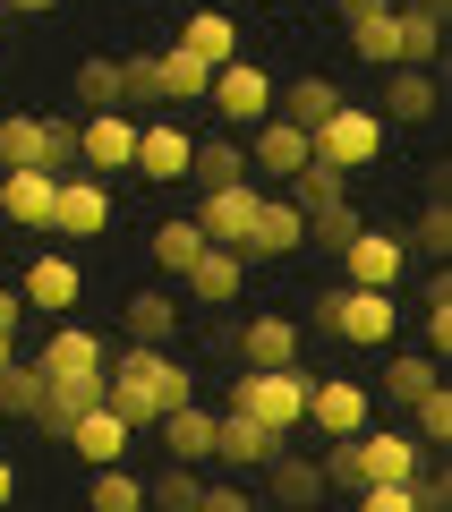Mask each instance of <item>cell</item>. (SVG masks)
<instances>
[{
    "mask_svg": "<svg viewBox=\"0 0 452 512\" xmlns=\"http://www.w3.org/2000/svg\"><path fill=\"white\" fill-rule=\"evenodd\" d=\"M103 402L120 410L128 427H154V419H171V410H188L197 402V367L188 359H171V350H111V367H103Z\"/></svg>",
    "mask_w": 452,
    "mask_h": 512,
    "instance_id": "6da1fadb",
    "label": "cell"
},
{
    "mask_svg": "<svg viewBox=\"0 0 452 512\" xmlns=\"http://www.w3.org/2000/svg\"><path fill=\"white\" fill-rule=\"evenodd\" d=\"M308 367H248V376H239L231 384V410H239V419H256V427H265V436H299V427H308Z\"/></svg>",
    "mask_w": 452,
    "mask_h": 512,
    "instance_id": "7a4b0ae2",
    "label": "cell"
},
{
    "mask_svg": "<svg viewBox=\"0 0 452 512\" xmlns=\"http://www.w3.org/2000/svg\"><path fill=\"white\" fill-rule=\"evenodd\" d=\"M316 325L342 333L350 350H384V342L401 333V299H393V291H350V282H342V291L316 299Z\"/></svg>",
    "mask_w": 452,
    "mask_h": 512,
    "instance_id": "3957f363",
    "label": "cell"
},
{
    "mask_svg": "<svg viewBox=\"0 0 452 512\" xmlns=\"http://www.w3.org/2000/svg\"><path fill=\"white\" fill-rule=\"evenodd\" d=\"M308 154H316V163H333L342 180H359V171L384 154V120H376L367 103H342V111H333V120L308 137Z\"/></svg>",
    "mask_w": 452,
    "mask_h": 512,
    "instance_id": "277c9868",
    "label": "cell"
},
{
    "mask_svg": "<svg viewBox=\"0 0 452 512\" xmlns=\"http://www.w3.org/2000/svg\"><path fill=\"white\" fill-rule=\"evenodd\" d=\"M43 384H86V393H103V367H111V342L94 325H52V342L35 350Z\"/></svg>",
    "mask_w": 452,
    "mask_h": 512,
    "instance_id": "5b68a950",
    "label": "cell"
},
{
    "mask_svg": "<svg viewBox=\"0 0 452 512\" xmlns=\"http://www.w3.org/2000/svg\"><path fill=\"white\" fill-rule=\"evenodd\" d=\"M401 274H410V248H401V231L359 222V231L342 239V282H350V291H393Z\"/></svg>",
    "mask_w": 452,
    "mask_h": 512,
    "instance_id": "8992f818",
    "label": "cell"
},
{
    "mask_svg": "<svg viewBox=\"0 0 452 512\" xmlns=\"http://www.w3.org/2000/svg\"><path fill=\"white\" fill-rule=\"evenodd\" d=\"M359 487H410L418 470H427V444L401 436V427H359Z\"/></svg>",
    "mask_w": 452,
    "mask_h": 512,
    "instance_id": "52a82bcc",
    "label": "cell"
},
{
    "mask_svg": "<svg viewBox=\"0 0 452 512\" xmlns=\"http://www.w3.org/2000/svg\"><path fill=\"white\" fill-rule=\"evenodd\" d=\"M205 103L222 111V128H265L273 120V77L256 69V60H231V69H214Z\"/></svg>",
    "mask_w": 452,
    "mask_h": 512,
    "instance_id": "ba28073f",
    "label": "cell"
},
{
    "mask_svg": "<svg viewBox=\"0 0 452 512\" xmlns=\"http://www.w3.org/2000/svg\"><path fill=\"white\" fill-rule=\"evenodd\" d=\"M103 231H111V188L86 180V171H69L52 188V239H103Z\"/></svg>",
    "mask_w": 452,
    "mask_h": 512,
    "instance_id": "9c48e42d",
    "label": "cell"
},
{
    "mask_svg": "<svg viewBox=\"0 0 452 512\" xmlns=\"http://www.w3.org/2000/svg\"><path fill=\"white\" fill-rule=\"evenodd\" d=\"M308 427H316L325 444L359 436V427H367V384H359V376H316V384H308Z\"/></svg>",
    "mask_w": 452,
    "mask_h": 512,
    "instance_id": "30bf717a",
    "label": "cell"
},
{
    "mask_svg": "<svg viewBox=\"0 0 452 512\" xmlns=\"http://www.w3.org/2000/svg\"><path fill=\"white\" fill-rule=\"evenodd\" d=\"M60 444H69V453L86 461V470H120V461H128V444H137V427H128L111 402H94V410H77V427H69Z\"/></svg>",
    "mask_w": 452,
    "mask_h": 512,
    "instance_id": "8fae6325",
    "label": "cell"
},
{
    "mask_svg": "<svg viewBox=\"0 0 452 512\" xmlns=\"http://www.w3.org/2000/svg\"><path fill=\"white\" fill-rule=\"evenodd\" d=\"M18 299H26V308H43V316H60V325H69V308L86 299V274H77V256H69V248L35 256V265H26V282H18Z\"/></svg>",
    "mask_w": 452,
    "mask_h": 512,
    "instance_id": "7c38bea8",
    "label": "cell"
},
{
    "mask_svg": "<svg viewBox=\"0 0 452 512\" xmlns=\"http://www.w3.org/2000/svg\"><path fill=\"white\" fill-rule=\"evenodd\" d=\"M256 180H231V188H205V205L188 222H197L205 231V248H239V239H248V222H256Z\"/></svg>",
    "mask_w": 452,
    "mask_h": 512,
    "instance_id": "4fadbf2b",
    "label": "cell"
},
{
    "mask_svg": "<svg viewBox=\"0 0 452 512\" xmlns=\"http://www.w3.org/2000/svg\"><path fill=\"white\" fill-rule=\"evenodd\" d=\"M77 163L86 171H128L137 163V120L128 111H86L77 120Z\"/></svg>",
    "mask_w": 452,
    "mask_h": 512,
    "instance_id": "5bb4252c",
    "label": "cell"
},
{
    "mask_svg": "<svg viewBox=\"0 0 452 512\" xmlns=\"http://www.w3.org/2000/svg\"><path fill=\"white\" fill-rule=\"evenodd\" d=\"M188 154H197V137H188L180 120H137V180H188Z\"/></svg>",
    "mask_w": 452,
    "mask_h": 512,
    "instance_id": "9a60e30c",
    "label": "cell"
},
{
    "mask_svg": "<svg viewBox=\"0 0 452 512\" xmlns=\"http://www.w3.org/2000/svg\"><path fill=\"white\" fill-rule=\"evenodd\" d=\"M316 504H325V478H316V461L282 444V453L265 461V512H316Z\"/></svg>",
    "mask_w": 452,
    "mask_h": 512,
    "instance_id": "2e32d148",
    "label": "cell"
},
{
    "mask_svg": "<svg viewBox=\"0 0 452 512\" xmlns=\"http://www.w3.org/2000/svg\"><path fill=\"white\" fill-rule=\"evenodd\" d=\"M180 282H188L197 308H239V291H248V256H239V248H205Z\"/></svg>",
    "mask_w": 452,
    "mask_h": 512,
    "instance_id": "e0dca14e",
    "label": "cell"
},
{
    "mask_svg": "<svg viewBox=\"0 0 452 512\" xmlns=\"http://www.w3.org/2000/svg\"><path fill=\"white\" fill-rule=\"evenodd\" d=\"M299 248H308V214L290 197H265L256 222H248V239H239V256H299Z\"/></svg>",
    "mask_w": 452,
    "mask_h": 512,
    "instance_id": "ac0fdd59",
    "label": "cell"
},
{
    "mask_svg": "<svg viewBox=\"0 0 452 512\" xmlns=\"http://www.w3.org/2000/svg\"><path fill=\"white\" fill-rule=\"evenodd\" d=\"M342 35L367 69H401V9H342Z\"/></svg>",
    "mask_w": 452,
    "mask_h": 512,
    "instance_id": "d6986e66",
    "label": "cell"
},
{
    "mask_svg": "<svg viewBox=\"0 0 452 512\" xmlns=\"http://www.w3.org/2000/svg\"><path fill=\"white\" fill-rule=\"evenodd\" d=\"M435 111H444V77H427V69H393V86H384V111L376 120L384 128H418V120H435Z\"/></svg>",
    "mask_w": 452,
    "mask_h": 512,
    "instance_id": "ffe728a7",
    "label": "cell"
},
{
    "mask_svg": "<svg viewBox=\"0 0 452 512\" xmlns=\"http://www.w3.org/2000/svg\"><path fill=\"white\" fill-rule=\"evenodd\" d=\"M273 453H282V436H265V427L239 419V410H214V461H231V470H265Z\"/></svg>",
    "mask_w": 452,
    "mask_h": 512,
    "instance_id": "44dd1931",
    "label": "cell"
},
{
    "mask_svg": "<svg viewBox=\"0 0 452 512\" xmlns=\"http://www.w3.org/2000/svg\"><path fill=\"white\" fill-rule=\"evenodd\" d=\"M52 171H0V214L18 231H52Z\"/></svg>",
    "mask_w": 452,
    "mask_h": 512,
    "instance_id": "7402d4cb",
    "label": "cell"
},
{
    "mask_svg": "<svg viewBox=\"0 0 452 512\" xmlns=\"http://www.w3.org/2000/svg\"><path fill=\"white\" fill-rule=\"evenodd\" d=\"M163 427V461H180V470H205L214 461V410H171V419H154Z\"/></svg>",
    "mask_w": 452,
    "mask_h": 512,
    "instance_id": "603a6c76",
    "label": "cell"
},
{
    "mask_svg": "<svg viewBox=\"0 0 452 512\" xmlns=\"http://www.w3.org/2000/svg\"><path fill=\"white\" fill-rule=\"evenodd\" d=\"M171 43H180V52H197L205 69H231V60H239V18H231V9H197Z\"/></svg>",
    "mask_w": 452,
    "mask_h": 512,
    "instance_id": "cb8c5ba5",
    "label": "cell"
},
{
    "mask_svg": "<svg viewBox=\"0 0 452 512\" xmlns=\"http://www.w3.org/2000/svg\"><path fill=\"white\" fill-rule=\"evenodd\" d=\"M342 103H350V94L333 86V77H299L290 94H273V120H290V128H308V137H316V128H325Z\"/></svg>",
    "mask_w": 452,
    "mask_h": 512,
    "instance_id": "d4e9b609",
    "label": "cell"
},
{
    "mask_svg": "<svg viewBox=\"0 0 452 512\" xmlns=\"http://www.w3.org/2000/svg\"><path fill=\"white\" fill-rule=\"evenodd\" d=\"M120 325H128V342L137 350H171V325H180V299L163 291V282H154V291H137L120 308Z\"/></svg>",
    "mask_w": 452,
    "mask_h": 512,
    "instance_id": "484cf974",
    "label": "cell"
},
{
    "mask_svg": "<svg viewBox=\"0 0 452 512\" xmlns=\"http://www.w3.org/2000/svg\"><path fill=\"white\" fill-rule=\"evenodd\" d=\"M239 359L248 367H299V325L290 316H248L239 325Z\"/></svg>",
    "mask_w": 452,
    "mask_h": 512,
    "instance_id": "4316f807",
    "label": "cell"
},
{
    "mask_svg": "<svg viewBox=\"0 0 452 512\" xmlns=\"http://www.w3.org/2000/svg\"><path fill=\"white\" fill-rule=\"evenodd\" d=\"M248 171H273V180L308 171V128H290V120H265V128H256V146H248Z\"/></svg>",
    "mask_w": 452,
    "mask_h": 512,
    "instance_id": "83f0119b",
    "label": "cell"
},
{
    "mask_svg": "<svg viewBox=\"0 0 452 512\" xmlns=\"http://www.w3.org/2000/svg\"><path fill=\"white\" fill-rule=\"evenodd\" d=\"M154 77H163V103H205V86H214V69L197 52H180V43L154 52Z\"/></svg>",
    "mask_w": 452,
    "mask_h": 512,
    "instance_id": "f1b7e54d",
    "label": "cell"
},
{
    "mask_svg": "<svg viewBox=\"0 0 452 512\" xmlns=\"http://www.w3.org/2000/svg\"><path fill=\"white\" fill-rule=\"evenodd\" d=\"M401 69L444 77V18H427V9H401Z\"/></svg>",
    "mask_w": 452,
    "mask_h": 512,
    "instance_id": "f546056e",
    "label": "cell"
},
{
    "mask_svg": "<svg viewBox=\"0 0 452 512\" xmlns=\"http://www.w3.org/2000/svg\"><path fill=\"white\" fill-rule=\"evenodd\" d=\"M384 393H393V402L401 410H410L418 402V393H435V384H444V359H427V350H401V359H384Z\"/></svg>",
    "mask_w": 452,
    "mask_h": 512,
    "instance_id": "4dcf8cb0",
    "label": "cell"
},
{
    "mask_svg": "<svg viewBox=\"0 0 452 512\" xmlns=\"http://www.w3.org/2000/svg\"><path fill=\"white\" fill-rule=\"evenodd\" d=\"M120 111H128V120H137V111H145V120H163V77H154V52H128V60H120Z\"/></svg>",
    "mask_w": 452,
    "mask_h": 512,
    "instance_id": "1f68e13d",
    "label": "cell"
},
{
    "mask_svg": "<svg viewBox=\"0 0 452 512\" xmlns=\"http://www.w3.org/2000/svg\"><path fill=\"white\" fill-rule=\"evenodd\" d=\"M35 410H43V367L35 359H9V367H0V419L35 427Z\"/></svg>",
    "mask_w": 452,
    "mask_h": 512,
    "instance_id": "d6a6232c",
    "label": "cell"
},
{
    "mask_svg": "<svg viewBox=\"0 0 452 512\" xmlns=\"http://www.w3.org/2000/svg\"><path fill=\"white\" fill-rule=\"evenodd\" d=\"M145 248H154V265H163V274H188V265L205 256V231L180 214V222H154V239H145Z\"/></svg>",
    "mask_w": 452,
    "mask_h": 512,
    "instance_id": "836d02e7",
    "label": "cell"
},
{
    "mask_svg": "<svg viewBox=\"0 0 452 512\" xmlns=\"http://www.w3.org/2000/svg\"><path fill=\"white\" fill-rule=\"evenodd\" d=\"M188 180H205V188H231V180H248V154H239L231 137H197V154H188Z\"/></svg>",
    "mask_w": 452,
    "mask_h": 512,
    "instance_id": "e575fe53",
    "label": "cell"
},
{
    "mask_svg": "<svg viewBox=\"0 0 452 512\" xmlns=\"http://www.w3.org/2000/svg\"><path fill=\"white\" fill-rule=\"evenodd\" d=\"M418 333H427V359L452 350V282H444V265H435V282L418 291Z\"/></svg>",
    "mask_w": 452,
    "mask_h": 512,
    "instance_id": "d590c367",
    "label": "cell"
},
{
    "mask_svg": "<svg viewBox=\"0 0 452 512\" xmlns=\"http://www.w3.org/2000/svg\"><path fill=\"white\" fill-rule=\"evenodd\" d=\"M0 171H43V120H26V111L0 120Z\"/></svg>",
    "mask_w": 452,
    "mask_h": 512,
    "instance_id": "8d00e7d4",
    "label": "cell"
},
{
    "mask_svg": "<svg viewBox=\"0 0 452 512\" xmlns=\"http://www.w3.org/2000/svg\"><path fill=\"white\" fill-rule=\"evenodd\" d=\"M342 197H350V180H342L333 163H316V154H308V171H290V205H299V214H316V205H342Z\"/></svg>",
    "mask_w": 452,
    "mask_h": 512,
    "instance_id": "74e56055",
    "label": "cell"
},
{
    "mask_svg": "<svg viewBox=\"0 0 452 512\" xmlns=\"http://www.w3.org/2000/svg\"><path fill=\"white\" fill-rule=\"evenodd\" d=\"M77 103H86V111H120V60H111V52L77 60Z\"/></svg>",
    "mask_w": 452,
    "mask_h": 512,
    "instance_id": "f35d334b",
    "label": "cell"
},
{
    "mask_svg": "<svg viewBox=\"0 0 452 512\" xmlns=\"http://www.w3.org/2000/svg\"><path fill=\"white\" fill-rule=\"evenodd\" d=\"M103 393H86V384H43V410H35V427L43 436H69L77 427V410H94Z\"/></svg>",
    "mask_w": 452,
    "mask_h": 512,
    "instance_id": "ab89813d",
    "label": "cell"
},
{
    "mask_svg": "<svg viewBox=\"0 0 452 512\" xmlns=\"http://www.w3.org/2000/svg\"><path fill=\"white\" fill-rule=\"evenodd\" d=\"M86 512H145V478H128V470H94Z\"/></svg>",
    "mask_w": 452,
    "mask_h": 512,
    "instance_id": "60d3db41",
    "label": "cell"
},
{
    "mask_svg": "<svg viewBox=\"0 0 452 512\" xmlns=\"http://www.w3.org/2000/svg\"><path fill=\"white\" fill-rule=\"evenodd\" d=\"M197 487H205L197 470H180V461H163V478L145 487V512H197Z\"/></svg>",
    "mask_w": 452,
    "mask_h": 512,
    "instance_id": "b9f144b4",
    "label": "cell"
},
{
    "mask_svg": "<svg viewBox=\"0 0 452 512\" xmlns=\"http://www.w3.org/2000/svg\"><path fill=\"white\" fill-rule=\"evenodd\" d=\"M401 248H418V256H435V265H444V256H452V205L427 197V205H418V231L401 239Z\"/></svg>",
    "mask_w": 452,
    "mask_h": 512,
    "instance_id": "7bdbcfd3",
    "label": "cell"
},
{
    "mask_svg": "<svg viewBox=\"0 0 452 512\" xmlns=\"http://www.w3.org/2000/svg\"><path fill=\"white\" fill-rule=\"evenodd\" d=\"M410 436H418V444H452V393H444V384L410 402Z\"/></svg>",
    "mask_w": 452,
    "mask_h": 512,
    "instance_id": "ee69618b",
    "label": "cell"
},
{
    "mask_svg": "<svg viewBox=\"0 0 452 512\" xmlns=\"http://www.w3.org/2000/svg\"><path fill=\"white\" fill-rule=\"evenodd\" d=\"M350 231H359V205H316V214H308V248H333V256H342V239Z\"/></svg>",
    "mask_w": 452,
    "mask_h": 512,
    "instance_id": "f6af8a7d",
    "label": "cell"
},
{
    "mask_svg": "<svg viewBox=\"0 0 452 512\" xmlns=\"http://www.w3.org/2000/svg\"><path fill=\"white\" fill-rule=\"evenodd\" d=\"M316 478H325V495H333V487H342V495H359V444H350V436H342V444H325Z\"/></svg>",
    "mask_w": 452,
    "mask_h": 512,
    "instance_id": "bcb514c9",
    "label": "cell"
},
{
    "mask_svg": "<svg viewBox=\"0 0 452 512\" xmlns=\"http://www.w3.org/2000/svg\"><path fill=\"white\" fill-rule=\"evenodd\" d=\"M410 504H418V512H452V478H444V461H427V470L410 478Z\"/></svg>",
    "mask_w": 452,
    "mask_h": 512,
    "instance_id": "7dc6e473",
    "label": "cell"
},
{
    "mask_svg": "<svg viewBox=\"0 0 452 512\" xmlns=\"http://www.w3.org/2000/svg\"><path fill=\"white\" fill-rule=\"evenodd\" d=\"M197 512H256V495L231 487V478H205V487H197Z\"/></svg>",
    "mask_w": 452,
    "mask_h": 512,
    "instance_id": "c3c4849f",
    "label": "cell"
},
{
    "mask_svg": "<svg viewBox=\"0 0 452 512\" xmlns=\"http://www.w3.org/2000/svg\"><path fill=\"white\" fill-rule=\"evenodd\" d=\"M359 512H418L410 487H359Z\"/></svg>",
    "mask_w": 452,
    "mask_h": 512,
    "instance_id": "681fc988",
    "label": "cell"
},
{
    "mask_svg": "<svg viewBox=\"0 0 452 512\" xmlns=\"http://www.w3.org/2000/svg\"><path fill=\"white\" fill-rule=\"evenodd\" d=\"M18 325H26V299H18V282H0V333L18 342Z\"/></svg>",
    "mask_w": 452,
    "mask_h": 512,
    "instance_id": "f907efd6",
    "label": "cell"
},
{
    "mask_svg": "<svg viewBox=\"0 0 452 512\" xmlns=\"http://www.w3.org/2000/svg\"><path fill=\"white\" fill-rule=\"evenodd\" d=\"M18 504V470H9V461H0V512Z\"/></svg>",
    "mask_w": 452,
    "mask_h": 512,
    "instance_id": "816d5d0a",
    "label": "cell"
},
{
    "mask_svg": "<svg viewBox=\"0 0 452 512\" xmlns=\"http://www.w3.org/2000/svg\"><path fill=\"white\" fill-rule=\"evenodd\" d=\"M401 9H427V18H444V26H452V0H401Z\"/></svg>",
    "mask_w": 452,
    "mask_h": 512,
    "instance_id": "f5cc1de1",
    "label": "cell"
},
{
    "mask_svg": "<svg viewBox=\"0 0 452 512\" xmlns=\"http://www.w3.org/2000/svg\"><path fill=\"white\" fill-rule=\"evenodd\" d=\"M0 9H26V18H43V9H60V0H0Z\"/></svg>",
    "mask_w": 452,
    "mask_h": 512,
    "instance_id": "db71d44e",
    "label": "cell"
},
{
    "mask_svg": "<svg viewBox=\"0 0 452 512\" xmlns=\"http://www.w3.org/2000/svg\"><path fill=\"white\" fill-rule=\"evenodd\" d=\"M342 9H393V0H342Z\"/></svg>",
    "mask_w": 452,
    "mask_h": 512,
    "instance_id": "11a10c76",
    "label": "cell"
},
{
    "mask_svg": "<svg viewBox=\"0 0 452 512\" xmlns=\"http://www.w3.org/2000/svg\"><path fill=\"white\" fill-rule=\"evenodd\" d=\"M9 359H18V342H9V333H0V367H9Z\"/></svg>",
    "mask_w": 452,
    "mask_h": 512,
    "instance_id": "9f6ffc18",
    "label": "cell"
},
{
    "mask_svg": "<svg viewBox=\"0 0 452 512\" xmlns=\"http://www.w3.org/2000/svg\"><path fill=\"white\" fill-rule=\"evenodd\" d=\"M282 9H299V0H282Z\"/></svg>",
    "mask_w": 452,
    "mask_h": 512,
    "instance_id": "6f0895ef",
    "label": "cell"
},
{
    "mask_svg": "<svg viewBox=\"0 0 452 512\" xmlns=\"http://www.w3.org/2000/svg\"><path fill=\"white\" fill-rule=\"evenodd\" d=\"M256 512H265V504H256Z\"/></svg>",
    "mask_w": 452,
    "mask_h": 512,
    "instance_id": "680465c9",
    "label": "cell"
}]
</instances>
